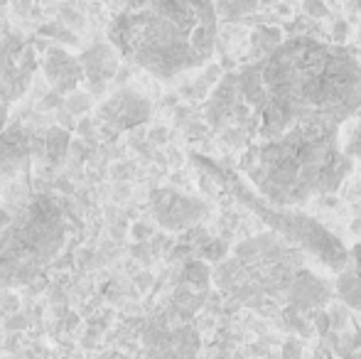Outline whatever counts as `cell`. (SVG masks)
<instances>
[{
	"instance_id": "cell-9",
	"label": "cell",
	"mask_w": 361,
	"mask_h": 359,
	"mask_svg": "<svg viewBox=\"0 0 361 359\" xmlns=\"http://www.w3.org/2000/svg\"><path fill=\"white\" fill-rule=\"evenodd\" d=\"M150 205L157 224L172 231L187 229L204 217V205L200 200H192L172 190H155L150 195Z\"/></svg>"
},
{
	"instance_id": "cell-15",
	"label": "cell",
	"mask_w": 361,
	"mask_h": 359,
	"mask_svg": "<svg viewBox=\"0 0 361 359\" xmlns=\"http://www.w3.org/2000/svg\"><path fill=\"white\" fill-rule=\"evenodd\" d=\"M283 39H286L283 37V30L276 28V25H261V28H256L251 32V62L271 54Z\"/></svg>"
},
{
	"instance_id": "cell-20",
	"label": "cell",
	"mask_w": 361,
	"mask_h": 359,
	"mask_svg": "<svg viewBox=\"0 0 361 359\" xmlns=\"http://www.w3.org/2000/svg\"><path fill=\"white\" fill-rule=\"evenodd\" d=\"M44 35H52L54 39H62V42H76V37L69 30H64L62 25H47V28H42Z\"/></svg>"
},
{
	"instance_id": "cell-2",
	"label": "cell",
	"mask_w": 361,
	"mask_h": 359,
	"mask_svg": "<svg viewBox=\"0 0 361 359\" xmlns=\"http://www.w3.org/2000/svg\"><path fill=\"white\" fill-rule=\"evenodd\" d=\"M212 0H128L109 25V39L123 59L157 79L204 67L219 39Z\"/></svg>"
},
{
	"instance_id": "cell-16",
	"label": "cell",
	"mask_w": 361,
	"mask_h": 359,
	"mask_svg": "<svg viewBox=\"0 0 361 359\" xmlns=\"http://www.w3.org/2000/svg\"><path fill=\"white\" fill-rule=\"evenodd\" d=\"M221 23H238L261 8L263 0H212Z\"/></svg>"
},
{
	"instance_id": "cell-11",
	"label": "cell",
	"mask_w": 361,
	"mask_h": 359,
	"mask_svg": "<svg viewBox=\"0 0 361 359\" xmlns=\"http://www.w3.org/2000/svg\"><path fill=\"white\" fill-rule=\"evenodd\" d=\"M44 77H47L52 91L62 96H69L79 89V84L84 82V67H81V59L69 54L62 47H52L44 57Z\"/></svg>"
},
{
	"instance_id": "cell-27",
	"label": "cell",
	"mask_w": 361,
	"mask_h": 359,
	"mask_svg": "<svg viewBox=\"0 0 361 359\" xmlns=\"http://www.w3.org/2000/svg\"><path fill=\"white\" fill-rule=\"evenodd\" d=\"M349 8H352L354 13H357V10L361 13V0H352V3H349Z\"/></svg>"
},
{
	"instance_id": "cell-10",
	"label": "cell",
	"mask_w": 361,
	"mask_h": 359,
	"mask_svg": "<svg viewBox=\"0 0 361 359\" xmlns=\"http://www.w3.org/2000/svg\"><path fill=\"white\" fill-rule=\"evenodd\" d=\"M79 59L84 67V79L89 82V91L94 96H101L111 79H116L118 74V49L114 44L101 42L81 52Z\"/></svg>"
},
{
	"instance_id": "cell-18",
	"label": "cell",
	"mask_w": 361,
	"mask_h": 359,
	"mask_svg": "<svg viewBox=\"0 0 361 359\" xmlns=\"http://www.w3.org/2000/svg\"><path fill=\"white\" fill-rule=\"evenodd\" d=\"M302 13L312 20H324L329 18V8L324 0H302Z\"/></svg>"
},
{
	"instance_id": "cell-3",
	"label": "cell",
	"mask_w": 361,
	"mask_h": 359,
	"mask_svg": "<svg viewBox=\"0 0 361 359\" xmlns=\"http://www.w3.org/2000/svg\"><path fill=\"white\" fill-rule=\"evenodd\" d=\"M241 173L271 205L298 207L337 192L352 175L354 158L342 143V126L300 123L241 150Z\"/></svg>"
},
{
	"instance_id": "cell-28",
	"label": "cell",
	"mask_w": 361,
	"mask_h": 359,
	"mask_svg": "<svg viewBox=\"0 0 361 359\" xmlns=\"http://www.w3.org/2000/svg\"><path fill=\"white\" fill-rule=\"evenodd\" d=\"M3 35H5V28H3V25H0V37H3Z\"/></svg>"
},
{
	"instance_id": "cell-12",
	"label": "cell",
	"mask_w": 361,
	"mask_h": 359,
	"mask_svg": "<svg viewBox=\"0 0 361 359\" xmlns=\"http://www.w3.org/2000/svg\"><path fill=\"white\" fill-rule=\"evenodd\" d=\"M32 158V130L25 126H8L0 133V178L23 173Z\"/></svg>"
},
{
	"instance_id": "cell-8",
	"label": "cell",
	"mask_w": 361,
	"mask_h": 359,
	"mask_svg": "<svg viewBox=\"0 0 361 359\" xmlns=\"http://www.w3.org/2000/svg\"><path fill=\"white\" fill-rule=\"evenodd\" d=\"M99 118L109 128L130 130L150 118V101L133 89H118L99 106Z\"/></svg>"
},
{
	"instance_id": "cell-13",
	"label": "cell",
	"mask_w": 361,
	"mask_h": 359,
	"mask_svg": "<svg viewBox=\"0 0 361 359\" xmlns=\"http://www.w3.org/2000/svg\"><path fill=\"white\" fill-rule=\"evenodd\" d=\"M72 135L67 128L52 126L47 130H35L32 133V155L35 160H47L49 165H59L67 153L72 150Z\"/></svg>"
},
{
	"instance_id": "cell-24",
	"label": "cell",
	"mask_w": 361,
	"mask_h": 359,
	"mask_svg": "<svg viewBox=\"0 0 361 359\" xmlns=\"http://www.w3.org/2000/svg\"><path fill=\"white\" fill-rule=\"evenodd\" d=\"M8 128V104H3L0 101V133Z\"/></svg>"
},
{
	"instance_id": "cell-1",
	"label": "cell",
	"mask_w": 361,
	"mask_h": 359,
	"mask_svg": "<svg viewBox=\"0 0 361 359\" xmlns=\"http://www.w3.org/2000/svg\"><path fill=\"white\" fill-rule=\"evenodd\" d=\"M253 140L300 123L344 126L361 116V62L349 47L312 35L286 37L271 54L238 69Z\"/></svg>"
},
{
	"instance_id": "cell-22",
	"label": "cell",
	"mask_w": 361,
	"mask_h": 359,
	"mask_svg": "<svg viewBox=\"0 0 361 359\" xmlns=\"http://www.w3.org/2000/svg\"><path fill=\"white\" fill-rule=\"evenodd\" d=\"M10 5H13V10L18 15H27L30 10H32L35 0H10Z\"/></svg>"
},
{
	"instance_id": "cell-26",
	"label": "cell",
	"mask_w": 361,
	"mask_h": 359,
	"mask_svg": "<svg viewBox=\"0 0 361 359\" xmlns=\"http://www.w3.org/2000/svg\"><path fill=\"white\" fill-rule=\"evenodd\" d=\"M101 3H104V5H109L111 10H116V13H118V10L123 8L126 3H128V0H101Z\"/></svg>"
},
{
	"instance_id": "cell-25",
	"label": "cell",
	"mask_w": 361,
	"mask_h": 359,
	"mask_svg": "<svg viewBox=\"0 0 361 359\" xmlns=\"http://www.w3.org/2000/svg\"><path fill=\"white\" fill-rule=\"evenodd\" d=\"M332 32H334V39H344V37H347V23H344V20H342V23H337Z\"/></svg>"
},
{
	"instance_id": "cell-7",
	"label": "cell",
	"mask_w": 361,
	"mask_h": 359,
	"mask_svg": "<svg viewBox=\"0 0 361 359\" xmlns=\"http://www.w3.org/2000/svg\"><path fill=\"white\" fill-rule=\"evenodd\" d=\"M37 72V52L32 42L18 32H5L0 37V101L13 104L23 99Z\"/></svg>"
},
{
	"instance_id": "cell-30",
	"label": "cell",
	"mask_w": 361,
	"mask_h": 359,
	"mask_svg": "<svg viewBox=\"0 0 361 359\" xmlns=\"http://www.w3.org/2000/svg\"><path fill=\"white\" fill-rule=\"evenodd\" d=\"M42 3H54V0H42Z\"/></svg>"
},
{
	"instance_id": "cell-6",
	"label": "cell",
	"mask_w": 361,
	"mask_h": 359,
	"mask_svg": "<svg viewBox=\"0 0 361 359\" xmlns=\"http://www.w3.org/2000/svg\"><path fill=\"white\" fill-rule=\"evenodd\" d=\"M204 118L224 140L241 150L253 140L251 111L238 87V72H228L219 79L204 104Z\"/></svg>"
},
{
	"instance_id": "cell-19",
	"label": "cell",
	"mask_w": 361,
	"mask_h": 359,
	"mask_svg": "<svg viewBox=\"0 0 361 359\" xmlns=\"http://www.w3.org/2000/svg\"><path fill=\"white\" fill-rule=\"evenodd\" d=\"M344 148H347V153L352 155V158L361 155V121H359L357 126H354L352 133H349V140L344 143Z\"/></svg>"
},
{
	"instance_id": "cell-14",
	"label": "cell",
	"mask_w": 361,
	"mask_h": 359,
	"mask_svg": "<svg viewBox=\"0 0 361 359\" xmlns=\"http://www.w3.org/2000/svg\"><path fill=\"white\" fill-rule=\"evenodd\" d=\"M337 293L347 305L361 310V241L349 249L347 264L337 273Z\"/></svg>"
},
{
	"instance_id": "cell-21",
	"label": "cell",
	"mask_w": 361,
	"mask_h": 359,
	"mask_svg": "<svg viewBox=\"0 0 361 359\" xmlns=\"http://www.w3.org/2000/svg\"><path fill=\"white\" fill-rule=\"evenodd\" d=\"M62 23L64 25H72V28H81L84 25V18H81L79 10H72V8H62Z\"/></svg>"
},
{
	"instance_id": "cell-4",
	"label": "cell",
	"mask_w": 361,
	"mask_h": 359,
	"mask_svg": "<svg viewBox=\"0 0 361 359\" xmlns=\"http://www.w3.org/2000/svg\"><path fill=\"white\" fill-rule=\"evenodd\" d=\"M69 236L62 200L47 192L0 205V288L27 286L59 256Z\"/></svg>"
},
{
	"instance_id": "cell-23",
	"label": "cell",
	"mask_w": 361,
	"mask_h": 359,
	"mask_svg": "<svg viewBox=\"0 0 361 359\" xmlns=\"http://www.w3.org/2000/svg\"><path fill=\"white\" fill-rule=\"evenodd\" d=\"M76 130H79V135H86V138H89V135H94V123H91L89 118H84Z\"/></svg>"
},
{
	"instance_id": "cell-5",
	"label": "cell",
	"mask_w": 361,
	"mask_h": 359,
	"mask_svg": "<svg viewBox=\"0 0 361 359\" xmlns=\"http://www.w3.org/2000/svg\"><path fill=\"white\" fill-rule=\"evenodd\" d=\"M197 163H202V168L209 170L214 178L241 202L243 207L253 212L258 219H263V224L271 226L276 234L286 236L293 246L302 249L307 256H312L314 261L324 266L329 271H342L344 264H347L349 249L337 239L334 234H329L319 221H314L312 217L302 214L300 209H293V207H278L271 205L268 200H263L256 190H253L248 182L238 180L233 173L228 170H221L219 165L209 163L204 158H197Z\"/></svg>"
},
{
	"instance_id": "cell-17",
	"label": "cell",
	"mask_w": 361,
	"mask_h": 359,
	"mask_svg": "<svg viewBox=\"0 0 361 359\" xmlns=\"http://www.w3.org/2000/svg\"><path fill=\"white\" fill-rule=\"evenodd\" d=\"M64 109H67L72 116H81V114H86V111L91 109V99H89V94H81V91H74V94H69V96H67V101H64Z\"/></svg>"
},
{
	"instance_id": "cell-29",
	"label": "cell",
	"mask_w": 361,
	"mask_h": 359,
	"mask_svg": "<svg viewBox=\"0 0 361 359\" xmlns=\"http://www.w3.org/2000/svg\"><path fill=\"white\" fill-rule=\"evenodd\" d=\"M359 42H361V25H359Z\"/></svg>"
}]
</instances>
